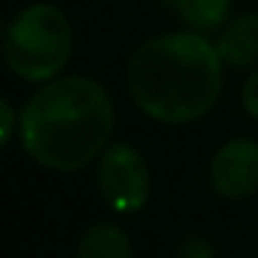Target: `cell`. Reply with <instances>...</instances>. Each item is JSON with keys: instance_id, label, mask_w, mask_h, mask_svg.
<instances>
[{"instance_id": "6da1fadb", "label": "cell", "mask_w": 258, "mask_h": 258, "mask_svg": "<svg viewBox=\"0 0 258 258\" xmlns=\"http://www.w3.org/2000/svg\"><path fill=\"white\" fill-rule=\"evenodd\" d=\"M111 131V97L97 81L84 75L47 81L20 114L25 153L56 172H75L100 158Z\"/></svg>"}, {"instance_id": "7a4b0ae2", "label": "cell", "mask_w": 258, "mask_h": 258, "mask_svg": "<svg viewBox=\"0 0 258 258\" xmlns=\"http://www.w3.org/2000/svg\"><path fill=\"white\" fill-rule=\"evenodd\" d=\"M128 92L147 117L167 125L200 119L222 92V58L200 31L145 42L128 61Z\"/></svg>"}, {"instance_id": "3957f363", "label": "cell", "mask_w": 258, "mask_h": 258, "mask_svg": "<svg viewBox=\"0 0 258 258\" xmlns=\"http://www.w3.org/2000/svg\"><path fill=\"white\" fill-rule=\"evenodd\" d=\"M73 28L67 14L53 3H34L9 23L3 36V56L23 81H53L70 61Z\"/></svg>"}, {"instance_id": "277c9868", "label": "cell", "mask_w": 258, "mask_h": 258, "mask_svg": "<svg viewBox=\"0 0 258 258\" xmlns=\"http://www.w3.org/2000/svg\"><path fill=\"white\" fill-rule=\"evenodd\" d=\"M97 186L114 211L134 214L145 208L150 197V169L142 153L128 142H114L100 153L97 161Z\"/></svg>"}, {"instance_id": "5b68a950", "label": "cell", "mask_w": 258, "mask_h": 258, "mask_svg": "<svg viewBox=\"0 0 258 258\" xmlns=\"http://www.w3.org/2000/svg\"><path fill=\"white\" fill-rule=\"evenodd\" d=\"M211 183L219 197L241 200L258 189V142L230 139L214 153Z\"/></svg>"}, {"instance_id": "8992f818", "label": "cell", "mask_w": 258, "mask_h": 258, "mask_svg": "<svg viewBox=\"0 0 258 258\" xmlns=\"http://www.w3.org/2000/svg\"><path fill=\"white\" fill-rule=\"evenodd\" d=\"M217 53L230 67H255L258 64V14L225 23L219 39L214 42Z\"/></svg>"}, {"instance_id": "52a82bcc", "label": "cell", "mask_w": 258, "mask_h": 258, "mask_svg": "<svg viewBox=\"0 0 258 258\" xmlns=\"http://www.w3.org/2000/svg\"><path fill=\"white\" fill-rule=\"evenodd\" d=\"M75 258H134L131 239L119 225L97 222L81 236Z\"/></svg>"}, {"instance_id": "ba28073f", "label": "cell", "mask_w": 258, "mask_h": 258, "mask_svg": "<svg viewBox=\"0 0 258 258\" xmlns=\"http://www.w3.org/2000/svg\"><path fill=\"white\" fill-rule=\"evenodd\" d=\"M175 9L191 31L211 34L228 23L230 0H175Z\"/></svg>"}, {"instance_id": "9c48e42d", "label": "cell", "mask_w": 258, "mask_h": 258, "mask_svg": "<svg viewBox=\"0 0 258 258\" xmlns=\"http://www.w3.org/2000/svg\"><path fill=\"white\" fill-rule=\"evenodd\" d=\"M0 125H3V131H0V145H9V142L14 139V128L20 125V117L17 111H14L12 100H0Z\"/></svg>"}, {"instance_id": "30bf717a", "label": "cell", "mask_w": 258, "mask_h": 258, "mask_svg": "<svg viewBox=\"0 0 258 258\" xmlns=\"http://www.w3.org/2000/svg\"><path fill=\"white\" fill-rule=\"evenodd\" d=\"M241 103H244V111L252 119H258V67L250 73V78L244 81V89H241Z\"/></svg>"}, {"instance_id": "8fae6325", "label": "cell", "mask_w": 258, "mask_h": 258, "mask_svg": "<svg viewBox=\"0 0 258 258\" xmlns=\"http://www.w3.org/2000/svg\"><path fill=\"white\" fill-rule=\"evenodd\" d=\"M183 258H214V255H211V250H208V244L203 239H191L183 250Z\"/></svg>"}]
</instances>
